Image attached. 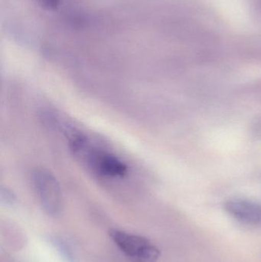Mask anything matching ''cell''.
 Instances as JSON below:
<instances>
[{
    "label": "cell",
    "mask_w": 261,
    "mask_h": 262,
    "mask_svg": "<svg viewBox=\"0 0 261 262\" xmlns=\"http://www.w3.org/2000/svg\"><path fill=\"white\" fill-rule=\"evenodd\" d=\"M225 209L234 220L251 226H261V204L246 199H231Z\"/></svg>",
    "instance_id": "cell-4"
},
{
    "label": "cell",
    "mask_w": 261,
    "mask_h": 262,
    "mask_svg": "<svg viewBox=\"0 0 261 262\" xmlns=\"http://www.w3.org/2000/svg\"><path fill=\"white\" fill-rule=\"evenodd\" d=\"M35 193L44 210L52 216H58L62 210V194L55 176L45 169H37L32 173Z\"/></svg>",
    "instance_id": "cell-3"
},
{
    "label": "cell",
    "mask_w": 261,
    "mask_h": 262,
    "mask_svg": "<svg viewBox=\"0 0 261 262\" xmlns=\"http://www.w3.org/2000/svg\"><path fill=\"white\" fill-rule=\"evenodd\" d=\"M70 148L74 154L80 157L97 174L104 177H121L127 173L125 163L116 156L91 146L84 137H73Z\"/></svg>",
    "instance_id": "cell-1"
},
{
    "label": "cell",
    "mask_w": 261,
    "mask_h": 262,
    "mask_svg": "<svg viewBox=\"0 0 261 262\" xmlns=\"http://www.w3.org/2000/svg\"><path fill=\"white\" fill-rule=\"evenodd\" d=\"M61 0H37L38 5L47 10H55L59 6Z\"/></svg>",
    "instance_id": "cell-5"
},
{
    "label": "cell",
    "mask_w": 261,
    "mask_h": 262,
    "mask_svg": "<svg viewBox=\"0 0 261 262\" xmlns=\"http://www.w3.org/2000/svg\"><path fill=\"white\" fill-rule=\"evenodd\" d=\"M1 200L2 203L8 204H13L15 201V197L10 191L7 189H2L1 191Z\"/></svg>",
    "instance_id": "cell-6"
},
{
    "label": "cell",
    "mask_w": 261,
    "mask_h": 262,
    "mask_svg": "<svg viewBox=\"0 0 261 262\" xmlns=\"http://www.w3.org/2000/svg\"><path fill=\"white\" fill-rule=\"evenodd\" d=\"M35 2H37V0H35Z\"/></svg>",
    "instance_id": "cell-8"
},
{
    "label": "cell",
    "mask_w": 261,
    "mask_h": 262,
    "mask_svg": "<svg viewBox=\"0 0 261 262\" xmlns=\"http://www.w3.org/2000/svg\"><path fill=\"white\" fill-rule=\"evenodd\" d=\"M254 133H255L256 136L261 140V122H259L258 124H256L255 128H254Z\"/></svg>",
    "instance_id": "cell-7"
},
{
    "label": "cell",
    "mask_w": 261,
    "mask_h": 262,
    "mask_svg": "<svg viewBox=\"0 0 261 262\" xmlns=\"http://www.w3.org/2000/svg\"><path fill=\"white\" fill-rule=\"evenodd\" d=\"M109 235L130 261L156 262L160 256V250L147 238L116 229H110Z\"/></svg>",
    "instance_id": "cell-2"
}]
</instances>
